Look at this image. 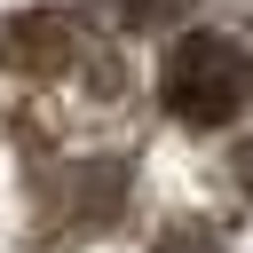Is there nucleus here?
Masks as SVG:
<instances>
[{
    "label": "nucleus",
    "instance_id": "3",
    "mask_svg": "<svg viewBox=\"0 0 253 253\" xmlns=\"http://www.w3.org/2000/svg\"><path fill=\"white\" fill-rule=\"evenodd\" d=\"M111 8H119L126 24H150V16H158V8H174V0H111Z\"/></svg>",
    "mask_w": 253,
    "mask_h": 253
},
{
    "label": "nucleus",
    "instance_id": "1",
    "mask_svg": "<svg viewBox=\"0 0 253 253\" xmlns=\"http://www.w3.org/2000/svg\"><path fill=\"white\" fill-rule=\"evenodd\" d=\"M158 95L182 126H229L245 103H253V55L229 40V32H182L166 47V71H158Z\"/></svg>",
    "mask_w": 253,
    "mask_h": 253
},
{
    "label": "nucleus",
    "instance_id": "4",
    "mask_svg": "<svg viewBox=\"0 0 253 253\" xmlns=\"http://www.w3.org/2000/svg\"><path fill=\"white\" fill-rule=\"evenodd\" d=\"M237 182H245V198H253V134L237 142Z\"/></svg>",
    "mask_w": 253,
    "mask_h": 253
},
{
    "label": "nucleus",
    "instance_id": "2",
    "mask_svg": "<svg viewBox=\"0 0 253 253\" xmlns=\"http://www.w3.org/2000/svg\"><path fill=\"white\" fill-rule=\"evenodd\" d=\"M150 253H221V245H213V237H206L198 221H174V229H166V237H158Z\"/></svg>",
    "mask_w": 253,
    "mask_h": 253
}]
</instances>
